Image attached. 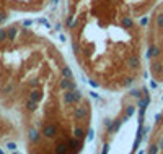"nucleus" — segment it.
<instances>
[{
    "instance_id": "f257e3e1",
    "label": "nucleus",
    "mask_w": 163,
    "mask_h": 154,
    "mask_svg": "<svg viewBox=\"0 0 163 154\" xmlns=\"http://www.w3.org/2000/svg\"><path fill=\"white\" fill-rule=\"evenodd\" d=\"M92 122V101L56 42L23 21L2 26L0 148L75 154Z\"/></svg>"
},
{
    "instance_id": "20e7f679",
    "label": "nucleus",
    "mask_w": 163,
    "mask_h": 154,
    "mask_svg": "<svg viewBox=\"0 0 163 154\" xmlns=\"http://www.w3.org/2000/svg\"><path fill=\"white\" fill-rule=\"evenodd\" d=\"M155 0H60V5H75V4H87V5H98V7H109L116 10H122L131 13L132 16L139 18L152 8Z\"/></svg>"
},
{
    "instance_id": "7ed1b4c3",
    "label": "nucleus",
    "mask_w": 163,
    "mask_h": 154,
    "mask_svg": "<svg viewBox=\"0 0 163 154\" xmlns=\"http://www.w3.org/2000/svg\"><path fill=\"white\" fill-rule=\"evenodd\" d=\"M54 0H0V28L18 16L38 15L44 11Z\"/></svg>"
},
{
    "instance_id": "f03ea898",
    "label": "nucleus",
    "mask_w": 163,
    "mask_h": 154,
    "mask_svg": "<svg viewBox=\"0 0 163 154\" xmlns=\"http://www.w3.org/2000/svg\"><path fill=\"white\" fill-rule=\"evenodd\" d=\"M60 25L80 73L95 88L122 91L142 75V29L135 16L109 7H59Z\"/></svg>"
}]
</instances>
